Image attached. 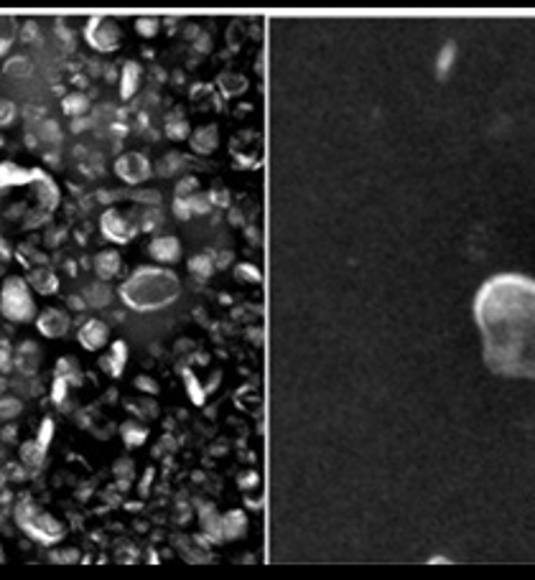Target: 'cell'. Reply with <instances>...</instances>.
<instances>
[{"label": "cell", "instance_id": "obj_1", "mask_svg": "<svg viewBox=\"0 0 535 580\" xmlns=\"http://www.w3.org/2000/svg\"><path fill=\"white\" fill-rule=\"evenodd\" d=\"M474 323L482 334V356L489 371L512 379H535V280L500 273L474 296Z\"/></svg>", "mask_w": 535, "mask_h": 580}, {"label": "cell", "instance_id": "obj_2", "mask_svg": "<svg viewBox=\"0 0 535 580\" xmlns=\"http://www.w3.org/2000/svg\"><path fill=\"white\" fill-rule=\"evenodd\" d=\"M118 296L138 313H153L169 308L181 296V280L173 270L143 265L118 288Z\"/></svg>", "mask_w": 535, "mask_h": 580}, {"label": "cell", "instance_id": "obj_3", "mask_svg": "<svg viewBox=\"0 0 535 580\" xmlns=\"http://www.w3.org/2000/svg\"><path fill=\"white\" fill-rule=\"evenodd\" d=\"M13 516H16L18 527L41 545H54V542L64 540V524L59 522L57 516H51L49 512H44L31 496L18 499Z\"/></svg>", "mask_w": 535, "mask_h": 580}, {"label": "cell", "instance_id": "obj_4", "mask_svg": "<svg viewBox=\"0 0 535 580\" xmlns=\"http://www.w3.org/2000/svg\"><path fill=\"white\" fill-rule=\"evenodd\" d=\"M0 313L13 323H28L36 321V300L33 290L26 278L10 275L0 285Z\"/></svg>", "mask_w": 535, "mask_h": 580}, {"label": "cell", "instance_id": "obj_5", "mask_svg": "<svg viewBox=\"0 0 535 580\" xmlns=\"http://www.w3.org/2000/svg\"><path fill=\"white\" fill-rule=\"evenodd\" d=\"M84 39L95 51L100 54H110L115 48L120 46V28L115 23L113 18L107 16H97L89 18L87 26H84Z\"/></svg>", "mask_w": 535, "mask_h": 580}, {"label": "cell", "instance_id": "obj_6", "mask_svg": "<svg viewBox=\"0 0 535 580\" xmlns=\"http://www.w3.org/2000/svg\"><path fill=\"white\" fill-rule=\"evenodd\" d=\"M100 229L105 234V240L115 242V244H128L135 234H138V224L120 209H105L100 217Z\"/></svg>", "mask_w": 535, "mask_h": 580}, {"label": "cell", "instance_id": "obj_7", "mask_svg": "<svg viewBox=\"0 0 535 580\" xmlns=\"http://www.w3.org/2000/svg\"><path fill=\"white\" fill-rule=\"evenodd\" d=\"M151 173H153L151 161L143 153H135V151H128V153H122L115 161V176L120 178V181H125L128 186L146 184L148 178H151Z\"/></svg>", "mask_w": 535, "mask_h": 580}, {"label": "cell", "instance_id": "obj_8", "mask_svg": "<svg viewBox=\"0 0 535 580\" xmlns=\"http://www.w3.org/2000/svg\"><path fill=\"white\" fill-rule=\"evenodd\" d=\"M77 341L87 351H102L110 344V326L102 318H89L77 329Z\"/></svg>", "mask_w": 535, "mask_h": 580}, {"label": "cell", "instance_id": "obj_9", "mask_svg": "<svg viewBox=\"0 0 535 580\" xmlns=\"http://www.w3.org/2000/svg\"><path fill=\"white\" fill-rule=\"evenodd\" d=\"M72 326V318L64 308H44L36 316V329L44 338H62L66 336V331Z\"/></svg>", "mask_w": 535, "mask_h": 580}, {"label": "cell", "instance_id": "obj_10", "mask_svg": "<svg viewBox=\"0 0 535 580\" xmlns=\"http://www.w3.org/2000/svg\"><path fill=\"white\" fill-rule=\"evenodd\" d=\"M148 252L156 262L161 265H173L181 260V242L171 234H161V237H153V242L148 244Z\"/></svg>", "mask_w": 535, "mask_h": 580}, {"label": "cell", "instance_id": "obj_11", "mask_svg": "<svg viewBox=\"0 0 535 580\" xmlns=\"http://www.w3.org/2000/svg\"><path fill=\"white\" fill-rule=\"evenodd\" d=\"M100 369L107 371L110 377H122V369L128 364V344L125 341H113L110 344V351L102 354L97 359Z\"/></svg>", "mask_w": 535, "mask_h": 580}, {"label": "cell", "instance_id": "obj_12", "mask_svg": "<svg viewBox=\"0 0 535 580\" xmlns=\"http://www.w3.org/2000/svg\"><path fill=\"white\" fill-rule=\"evenodd\" d=\"M28 285H31V290H36V293H41V296H54L59 290V278L57 273L51 270V267L46 265H33L31 273H28Z\"/></svg>", "mask_w": 535, "mask_h": 580}, {"label": "cell", "instance_id": "obj_13", "mask_svg": "<svg viewBox=\"0 0 535 580\" xmlns=\"http://www.w3.org/2000/svg\"><path fill=\"white\" fill-rule=\"evenodd\" d=\"M122 270V258L118 250H100L95 255V275L100 280H113Z\"/></svg>", "mask_w": 535, "mask_h": 580}, {"label": "cell", "instance_id": "obj_14", "mask_svg": "<svg viewBox=\"0 0 535 580\" xmlns=\"http://www.w3.org/2000/svg\"><path fill=\"white\" fill-rule=\"evenodd\" d=\"M189 143H191V151H194V153H202V155L214 153V148L219 145L217 128H214V125H202V128H196L194 133L189 135Z\"/></svg>", "mask_w": 535, "mask_h": 580}, {"label": "cell", "instance_id": "obj_15", "mask_svg": "<svg viewBox=\"0 0 535 580\" xmlns=\"http://www.w3.org/2000/svg\"><path fill=\"white\" fill-rule=\"evenodd\" d=\"M115 290L107 285L105 280H97V282H89L87 288L82 290V298H84V303H87L89 308H107L110 306V300H113Z\"/></svg>", "mask_w": 535, "mask_h": 580}, {"label": "cell", "instance_id": "obj_16", "mask_svg": "<svg viewBox=\"0 0 535 580\" xmlns=\"http://www.w3.org/2000/svg\"><path fill=\"white\" fill-rule=\"evenodd\" d=\"M39 356H41L39 344H33V341H24V344L18 347V354H16L18 369L24 371V374H33L36 367H39Z\"/></svg>", "mask_w": 535, "mask_h": 580}, {"label": "cell", "instance_id": "obj_17", "mask_svg": "<svg viewBox=\"0 0 535 580\" xmlns=\"http://www.w3.org/2000/svg\"><path fill=\"white\" fill-rule=\"evenodd\" d=\"M120 438L128 448H138L148 441V427L138 420H125L120 425Z\"/></svg>", "mask_w": 535, "mask_h": 580}, {"label": "cell", "instance_id": "obj_18", "mask_svg": "<svg viewBox=\"0 0 535 580\" xmlns=\"http://www.w3.org/2000/svg\"><path fill=\"white\" fill-rule=\"evenodd\" d=\"M140 87V66L135 61H128L122 64L120 72V97L122 99H130V97L138 92Z\"/></svg>", "mask_w": 535, "mask_h": 580}, {"label": "cell", "instance_id": "obj_19", "mask_svg": "<svg viewBox=\"0 0 535 580\" xmlns=\"http://www.w3.org/2000/svg\"><path fill=\"white\" fill-rule=\"evenodd\" d=\"M222 532H225V537L227 540H237V537H243L245 532H247V516L243 514V512H227V514L222 516Z\"/></svg>", "mask_w": 535, "mask_h": 580}, {"label": "cell", "instance_id": "obj_20", "mask_svg": "<svg viewBox=\"0 0 535 580\" xmlns=\"http://www.w3.org/2000/svg\"><path fill=\"white\" fill-rule=\"evenodd\" d=\"M18 456H21V463L28 468H39L41 463H44V458H46V448L33 438V441H26V443H21V451H18Z\"/></svg>", "mask_w": 535, "mask_h": 580}, {"label": "cell", "instance_id": "obj_21", "mask_svg": "<svg viewBox=\"0 0 535 580\" xmlns=\"http://www.w3.org/2000/svg\"><path fill=\"white\" fill-rule=\"evenodd\" d=\"M33 178V173H28L26 168L16 166V163H0V186H21L28 184Z\"/></svg>", "mask_w": 535, "mask_h": 580}, {"label": "cell", "instance_id": "obj_22", "mask_svg": "<svg viewBox=\"0 0 535 580\" xmlns=\"http://www.w3.org/2000/svg\"><path fill=\"white\" fill-rule=\"evenodd\" d=\"M36 176H39V181H41V184L36 186V188H39V191H36V199H39L41 209L51 211V206H57V204H59V191H57V186L51 184V181H49L46 176H41V173H36Z\"/></svg>", "mask_w": 535, "mask_h": 580}, {"label": "cell", "instance_id": "obj_23", "mask_svg": "<svg viewBox=\"0 0 535 580\" xmlns=\"http://www.w3.org/2000/svg\"><path fill=\"white\" fill-rule=\"evenodd\" d=\"M62 110H64V115H69V117H82V115H87L89 110V97L82 95V92H72V95H66L64 99H62Z\"/></svg>", "mask_w": 535, "mask_h": 580}, {"label": "cell", "instance_id": "obj_24", "mask_svg": "<svg viewBox=\"0 0 535 580\" xmlns=\"http://www.w3.org/2000/svg\"><path fill=\"white\" fill-rule=\"evenodd\" d=\"M54 371H57V377H64L69 385H82V364L74 356H62Z\"/></svg>", "mask_w": 535, "mask_h": 580}, {"label": "cell", "instance_id": "obj_25", "mask_svg": "<svg viewBox=\"0 0 535 580\" xmlns=\"http://www.w3.org/2000/svg\"><path fill=\"white\" fill-rule=\"evenodd\" d=\"M219 87H222V92L227 97H235V95H243L245 89H247V79H245L243 74H222L219 77Z\"/></svg>", "mask_w": 535, "mask_h": 580}, {"label": "cell", "instance_id": "obj_26", "mask_svg": "<svg viewBox=\"0 0 535 580\" xmlns=\"http://www.w3.org/2000/svg\"><path fill=\"white\" fill-rule=\"evenodd\" d=\"M189 270L194 275H199V278H209L214 273V260H212L209 252H199V255H194V258L189 260Z\"/></svg>", "mask_w": 535, "mask_h": 580}, {"label": "cell", "instance_id": "obj_27", "mask_svg": "<svg viewBox=\"0 0 535 580\" xmlns=\"http://www.w3.org/2000/svg\"><path fill=\"white\" fill-rule=\"evenodd\" d=\"M3 72L8 74V77H28V74H31V59H26V57L8 59L6 66H3Z\"/></svg>", "mask_w": 535, "mask_h": 580}, {"label": "cell", "instance_id": "obj_28", "mask_svg": "<svg viewBox=\"0 0 535 580\" xmlns=\"http://www.w3.org/2000/svg\"><path fill=\"white\" fill-rule=\"evenodd\" d=\"M21 410H24V403H21V400H16V397H0V420H3V423L18 418Z\"/></svg>", "mask_w": 535, "mask_h": 580}, {"label": "cell", "instance_id": "obj_29", "mask_svg": "<svg viewBox=\"0 0 535 580\" xmlns=\"http://www.w3.org/2000/svg\"><path fill=\"white\" fill-rule=\"evenodd\" d=\"M36 133H39V137L44 143H59L62 140V130H59V125L54 120H44L36 128Z\"/></svg>", "mask_w": 535, "mask_h": 580}, {"label": "cell", "instance_id": "obj_30", "mask_svg": "<svg viewBox=\"0 0 535 580\" xmlns=\"http://www.w3.org/2000/svg\"><path fill=\"white\" fill-rule=\"evenodd\" d=\"M16 117H18L16 105L10 99H6V97H0V128H10L16 122Z\"/></svg>", "mask_w": 535, "mask_h": 580}, {"label": "cell", "instance_id": "obj_31", "mask_svg": "<svg viewBox=\"0 0 535 580\" xmlns=\"http://www.w3.org/2000/svg\"><path fill=\"white\" fill-rule=\"evenodd\" d=\"M69 382L64 377H54V385H51V400L57 405H64L66 397H69Z\"/></svg>", "mask_w": 535, "mask_h": 580}, {"label": "cell", "instance_id": "obj_32", "mask_svg": "<svg viewBox=\"0 0 535 580\" xmlns=\"http://www.w3.org/2000/svg\"><path fill=\"white\" fill-rule=\"evenodd\" d=\"M158 26H161L158 18H138V21H135V31H138L143 39H151V36L158 33Z\"/></svg>", "mask_w": 535, "mask_h": 580}, {"label": "cell", "instance_id": "obj_33", "mask_svg": "<svg viewBox=\"0 0 535 580\" xmlns=\"http://www.w3.org/2000/svg\"><path fill=\"white\" fill-rule=\"evenodd\" d=\"M184 379H187V389H189V395H191V400H194L196 405H202L204 403V389H202V385L196 382V377L191 374L189 369H184Z\"/></svg>", "mask_w": 535, "mask_h": 580}, {"label": "cell", "instance_id": "obj_34", "mask_svg": "<svg viewBox=\"0 0 535 580\" xmlns=\"http://www.w3.org/2000/svg\"><path fill=\"white\" fill-rule=\"evenodd\" d=\"M187 204L189 209H191V214H207L212 209V199L204 196V193H194L191 199H187Z\"/></svg>", "mask_w": 535, "mask_h": 580}, {"label": "cell", "instance_id": "obj_35", "mask_svg": "<svg viewBox=\"0 0 535 580\" xmlns=\"http://www.w3.org/2000/svg\"><path fill=\"white\" fill-rule=\"evenodd\" d=\"M196 188H199V181L196 178H184V181H178L176 186V199H191L196 193Z\"/></svg>", "mask_w": 535, "mask_h": 580}, {"label": "cell", "instance_id": "obj_36", "mask_svg": "<svg viewBox=\"0 0 535 580\" xmlns=\"http://www.w3.org/2000/svg\"><path fill=\"white\" fill-rule=\"evenodd\" d=\"M51 438H54V420L44 418V423H41V427H39V435H36V441H39L44 448H49Z\"/></svg>", "mask_w": 535, "mask_h": 580}, {"label": "cell", "instance_id": "obj_37", "mask_svg": "<svg viewBox=\"0 0 535 580\" xmlns=\"http://www.w3.org/2000/svg\"><path fill=\"white\" fill-rule=\"evenodd\" d=\"M235 275H237V280H245V282H260V270L255 265H237V270H235Z\"/></svg>", "mask_w": 535, "mask_h": 580}, {"label": "cell", "instance_id": "obj_38", "mask_svg": "<svg viewBox=\"0 0 535 580\" xmlns=\"http://www.w3.org/2000/svg\"><path fill=\"white\" fill-rule=\"evenodd\" d=\"M135 389L138 392H146V395H158V382H153L151 377H146V374H140V377H135Z\"/></svg>", "mask_w": 535, "mask_h": 580}, {"label": "cell", "instance_id": "obj_39", "mask_svg": "<svg viewBox=\"0 0 535 580\" xmlns=\"http://www.w3.org/2000/svg\"><path fill=\"white\" fill-rule=\"evenodd\" d=\"M169 137H173V140H184V137L189 135V125L184 120H178V122H169Z\"/></svg>", "mask_w": 535, "mask_h": 580}, {"label": "cell", "instance_id": "obj_40", "mask_svg": "<svg viewBox=\"0 0 535 580\" xmlns=\"http://www.w3.org/2000/svg\"><path fill=\"white\" fill-rule=\"evenodd\" d=\"M113 468H115V474L120 476V478H128V476H133V461H130V458H118Z\"/></svg>", "mask_w": 535, "mask_h": 580}, {"label": "cell", "instance_id": "obj_41", "mask_svg": "<svg viewBox=\"0 0 535 580\" xmlns=\"http://www.w3.org/2000/svg\"><path fill=\"white\" fill-rule=\"evenodd\" d=\"M451 59H454V44H446V48L441 51V59H438V64H441V72H446V69H449Z\"/></svg>", "mask_w": 535, "mask_h": 580}, {"label": "cell", "instance_id": "obj_42", "mask_svg": "<svg viewBox=\"0 0 535 580\" xmlns=\"http://www.w3.org/2000/svg\"><path fill=\"white\" fill-rule=\"evenodd\" d=\"M173 214H176L178 219H189V217H191V209H189L187 199H176V202H173Z\"/></svg>", "mask_w": 535, "mask_h": 580}, {"label": "cell", "instance_id": "obj_43", "mask_svg": "<svg viewBox=\"0 0 535 580\" xmlns=\"http://www.w3.org/2000/svg\"><path fill=\"white\" fill-rule=\"evenodd\" d=\"M6 560V550H3V545H0V563Z\"/></svg>", "mask_w": 535, "mask_h": 580}, {"label": "cell", "instance_id": "obj_44", "mask_svg": "<svg viewBox=\"0 0 535 580\" xmlns=\"http://www.w3.org/2000/svg\"><path fill=\"white\" fill-rule=\"evenodd\" d=\"M0 145H3V137H0Z\"/></svg>", "mask_w": 535, "mask_h": 580}]
</instances>
